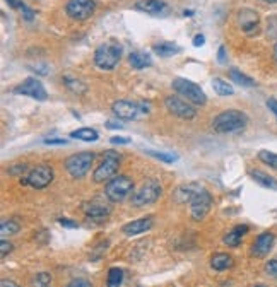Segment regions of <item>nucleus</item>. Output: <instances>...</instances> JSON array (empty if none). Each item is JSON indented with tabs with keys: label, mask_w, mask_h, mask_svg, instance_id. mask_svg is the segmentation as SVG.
<instances>
[{
	"label": "nucleus",
	"mask_w": 277,
	"mask_h": 287,
	"mask_svg": "<svg viewBox=\"0 0 277 287\" xmlns=\"http://www.w3.org/2000/svg\"><path fill=\"white\" fill-rule=\"evenodd\" d=\"M173 200L176 203H188L190 216L197 223L205 219L212 207V195L200 183L180 185L178 188L173 191Z\"/></svg>",
	"instance_id": "obj_1"
},
{
	"label": "nucleus",
	"mask_w": 277,
	"mask_h": 287,
	"mask_svg": "<svg viewBox=\"0 0 277 287\" xmlns=\"http://www.w3.org/2000/svg\"><path fill=\"white\" fill-rule=\"evenodd\" d=\"M248 123V118L243 111L238 110H226L219 113L212 121V130L218 133H235L243 130Z\"/></svg>",
	"instance_id": "obj_2"
},
{
	"label": "nucleus",
	"mask_w": 277,
	"mask_h": 287,
	"mask_svg": "<svg viewBox=\"0 0 277 287\" xmlns=\"http://www.w3.org/2000/svg\"><path fill=\"white\" fill-rule=\"evenodd\" d=\"M122 58V46L116 43H103L96 48L94 53V65L101 70H113Z\"/></svg>",
	"instance_id": "obj_3"
},
{
	"label": "nucleus",
	"mask_w": 277,
	"mask_h": 287,
	"mask_svg": "<svg viewBox=\"0 0 277 287\" xmlns=\"http://www.w3.org/2000/svg\"><path fill=\"white\" fill-rule=\"evenodd\" d=\"M120 158L122 156L115 151H106L103 154L101 164L96 168V171L93 173L94 183H108L110 180H113L115 176H118V168H120Z\"/></svg>",
	"instance_id": "obj_4"
},
{
	"label": "nucleus",
	"mask_w": 277,
	"mask_h": 287,
	"mask_svg": "<svg viewBox=\"0 0 277 287\" xmlns=\"http://www.w3.org/2000/svg\"><path fill=\"white\" fill-rule=\"evenodd\" d=\"M171 88L175 89V93L181 96L183 99H187L188 103L195 104V106H204L207 103V96L204 91L200 89V86H197L195 82L187 81L183 77H176L173 81Z\"/></svg>",
	"instance_id": "obj_5"
},
{
	"label": "nucleus",
	"mask_w": 277,
	"mask_h": 287,
	"mask_svg": "<svg viewBox=\"0 0 277 287\" xmlns=\"http://www.w3.org/2000/svg\"><path fill=\"white\" fill-rule=\"evenodd\" d=\"M161 195H163L161 185H159L156 180H147V181H144V185L132 195V205L133 207L153 205V203H156L159 198H161Z\"/></svg>",
	"instance_id": "obj_6"
},
{
	"label": "nucleus",
	"mask_w": 277,
	"mask_h": 287,
	"mask_svg": "<svg viewBox=\"0 0 277 287\" xmlns=\"http://www.w3.org/2000/svg\"><path fill=\"white\" fill-rule=\"evenodd\" d=\"M133 190V181L128 176L118 175L110 180L105 186V195L110 202H123Z\"/></svg>",
	"instance_id": "obj_7"
},
{
	"label": "nucleus",
	"mask_w": 277,
	"mask_h": 287,
	"mask_svg": "<svg viewBox=\"0 0 277 287\" xmlns=\"http://www.w3.org/2000/svg\"><path fill=\"white\" fill-rule=\"evenodd\" d=\"M111 111L116 118L120 120H138L141 116H144L149 113V106L144 103H135V101H127V99H120L115 101L111 106Z\"/></svg>",
	"instance_id": "obj_8"
},
{
	"label": "nucleus",
	"mask_w": 277,
	"mask_h": 287,
	"mask_svg": "<svg viewBox=\"0 0 277 287\" xmlns=\"http://www.w3.org/2000/svg\"><path fill=\"white\" fill-rule=\"evenodd\" d=\"M93 161H94V154H93V152H88V151L77 152V154H74V156H71V158H67L65 169H67V173L72 178H77V180H81V178H84L91 171Z\"/></svg>",
	"instance_id": "obj_9"
},
{
	"label": "nucleus",
	"mask_w": 277,
	"mask_h": 287,
	"mask_svg": "<svg viewBox=\"0 0 277 287\" xmlns=\"http://www.w3.org/2000/svg\"><path fill=\"white\" fill-rule=\"evenodd\" d=\"M51 181H53V169L50 166H43L41 164V166L33 168L31 171L21 180V183L26 186H31L34 190H43L46 188Z\"/></svg>",
	"instance_id": "obj_10"
},
{
	"label": "nucleus",
	"mask_w": 277,
	"mask_h": 287,
	"mask_svg": "<svg viewBox=\"0 0 277 287\" xmlns=\"http://www.w3.org/2000/svg\"><path fill=\"white\" fill-rule=\"evenodd\" d=\"M164 106L171 115L178 116L181 120H193L197 116V110L193 108V104L188 103L187 99L178 98V96H168L164 99Z\"/></svg>",
	"instance_id": "obj_11"
},
{
	"label": "nucleus",
	"mask_w": 277,
	"mask_h": 287,
	"mask_svg": "<svg viewBox=\"0 0 277 287\" xmlns=\"http://www.w3.org/2000/svg\"><path fill=\"white\" fill-rule=\"evenodd\" d=\"M93 0H68L65 4L67 16L74 21H86L94 14Z\"/></svg>",
	"instance_id": "obj_12"
},
{
	"label": "nucleus",
	"mask_w": 277,
	"mask_h": 287,
	"mask_svg": "<svg viewBox=\"0 0 277 287\" xmlns=\"http://www.w3.org/2000/svg\"><path fill=\"white\" fill-rule=\"evenodd\" d=\"M16 93L23 96H29V98L36 99V101H46V99H48V93H46L45 86L38 79H34V77H28L23 84L17 86Z\"/></svg>",
	"instance_id": "obj_13"
},
{
	"label": "nucleus",
	"mask_w": 277,
	"mask_h": 287,
	"mask_svg": "<svg viewBox=\"0 0 277 287\" xmlns=\"http://www.w3.org/2000/svg\"><path fill=\"white\" fill-rule=\"evenodd\" d=\"M82 210H84V214L91 217V219H105V217L110 216L111 212V207L108 205L105 200L101 198H91L88 202L82 203Z\"/></svg>",
	"instance_id": "obj_14"
},
{
	"label": "nucleus",
	"mask_w": 277,
	"mask_h": 287,
	"mask_svg": "<svg viewBox=\"0 0 277 287\" xmlns=\"http://www.w3.org/2000/svg\"><path fill=\"white\" fill-rule=\"evenodd\" d=\"M238 21H240L241 29L248 34V36H255L258 31H260V17L252 9H243L238 14Z\"/></svg>",
	"instance_id": "obj_15"
},
{
	"label": "nucleus",
	"mask_w": 277,
	"mask_h": 287,
	"mask_svg": "<svg viewBox=\"0 0 277 287\" xmlns=\"http://www.w3.org/2000/svg\"><path fill=\"white\" fill-rule=\"evenodd\" d=\"M274 234L272 233H262L258 234L257 239H255L253 246H252V253L253 256H257V258H263V256H267L270 253L272 246H274Z\"/></svg>",
	"instance_id": "obj_16"
},
{
	"label": "nucleus",
	"mask_w": 277,
	"mask_h": 287,
	"mask_svg": "<svg viewBox=\"0 0 277 287\" xmlns=\"http://www.w3.org/2000/svg\"><path fill=\"white\" fill-rule=\"evenodd\" d=\"M153 226H154L153 217H142V219H135L132 221V223H127L122 228V231L123 234H127V236H137V234L149 231Z\"/></svg>",
	"instance_id": "obj_17"
},
{
	"label": "nucleus",
	"mask_w": 277,
	"mask_h": 287,
	"mask_svg": "<svg viewBox=\"0 0 277 287\" xmlns=\"http://www.w3.org/2000/svg\"><path fill=\"white\" fill-rule=\"evenodd\" d=\"M135 9L151 16H163L168 11V6L163 0H138L135 2Z\"/></svg>",
	"instance_id": "obj_18"
},
{
	"label": "nucleus",
	"mask_w": 277,
	"mask_h": 287,
	"mask_svg": "<svg viewBox=\"0 0 277 287\" xmlns=\"http://www.w3.org/2000/svg\"><path fill=\"white\" fill-rule=\"evenodd\" d=\"M246 233H248V226H246V224L235 226L231 231H228L226 234H224L223 243L226 246H229V248H236L241 243V239H243V236Z\"/></svg>",
	"instance_id": "obj_19"
},
{
	"label": "nucleus",
	"mask_w": 277,
	"mask_h": 287,
	"mask_svg": "<svg viewBox=\"0 0 277 287\" xmlns=\"http://www.w3.org/2000/svg\"><path fill=\"white\" fill-rule=\"evenodd\" d=\"M211 265H212V268H214V270L224 272V270H228V268H231L233 265H235V260H233V256L228 255V253H216L211 258Z\"/></svg>",
	"instance_id": "obj_20"
},
{
	"label": "nucleus",
	"mask_w": 277,
	"mask_h": 287,
	"mask_svg": "<svg viewBox=\"0 0 277 287\" xmlns=\"http://www.w3.org/2000/svg\"><path fill=\"white\" fill-rule=\"evenodd\" d=\"M63 84H65L67 89L72 91L74 94H86V93H88V86H86V82L77 79V77L72 76V74L63 76Z\"/></svg>",
	"instance_id": "obj_21"
},
{
	"label": "nucleus",
	"mask_w": 277,
	"mask_h": 287,
	"mask_svg": "<svg viewBox=\"0 0 277 287\" xmlns=\"http://www.w3.org/2000/svg\"><path fill=\"white\" fill-rule=\"evenodd\" d=\"M250 176H252L260 186H263V188H269V190H275L277 191V180H275V178L265 175V173L258 171V169H252V171H250Z\"/></svg>",
	"instance_id": "obj_22"
},
{
	"label": "nucleus",
	"mask_w": 277,
	"mask_h": 287,
	"mask_svg": "<svg viewBox=\"0 0 277 287\" xmlns=\"http://www.w3.org/2000/svg\"><path fill=\"white\" fill-rule=\"evenodd\" d=\"M128 63L133 68H146L153 65V58H151V55L144 53V51H133L128 56Z\"/></svg>",
	"instance_id": "obj_23"
},
{
	"label": "nucleus",
	"mask_w": 277,
	"mask_h": 287,
	"mask_svg": "<svg viewBox=\"0 0 277 287\" xmlns=\"http://www.w3.org/2000/svg\"><path fill=\"white\" fill-rule=\"evenodd\" d=\"M181 51V48L178 45H173L170 41H163V43H158L154 45V53L159 55V56H173V55H178Z\"/></svg>",
	"instance_id": "obj_24"
},
{
	"label": "nucleus",
	"mask_w": 277,
	"mask_h": 287,
	"mask_svg": "<svg viewBox=\"0 0 277 287\" xmlns=\"http://www.w3.org/2000/svg\"><path fill=\"white\" fill-rule=\"evenodd\" d=\"M71 137L72 138H77V140H84V142H94V140H98V132L94 128H88V127H84V128H77V130H74V132L71 133Z\"/></svg>",
	"instance_id": "obj_25"
},
{
	"label": "nucleus",
	"mask_w": 277,
	"mask_h": 287,
	"mask_svg": "<svg viewBox=\"0 0 277 287\" xmlns=\"http://www.w3.org/2000/svg\"><path fill=\"white\" fill-rule=\"evenodd\" d=\"M229 77H231V81H235L238 86H241V88H253V86L257 84L252 77L245 76V74H241L240 70H236V68L229 70Z\"/></svg>",
	"instance_id": "obj_26"
},
{
	"label": "nucleus",
	"mask_w": 277,
	"mask_h": 287,
	"mask_svg": "<svg viewBox=\"0 0 277 287\" xmlns=\"http://www.w3.org/2000/svg\"><path fill=\"white\" fill-rule=\"evenodd\" d=\"M21 231V226L19 223H16V221L9 219V221H2V224H0V236H2L4 239H6L7 236H14V234H17Z\"/></svg>",
	"instance_id": "obj_27"
},
{
	"label": "nucleus",
	"mask_w": 277,
	"mask_h": 287,
	"mask_svg": "<svg viewBox=\"0 0 277 287\" xmlns=\"http://www.w3.org/2000/svg\"><path fill=\"white\" fill-rule=\"evenodd\" d=\"M123 284V270L118 267L110 268L108 272V279H106V287H122Z\"/></svg>",
	"instance_id": "obj_28"
},
{
	"label": "nucleus",
	"mask_w": 277,
	"mask_h": 287,
	"mask_svg": "<svg viewBox=\"0 0 277 287\" xmlns=\"http://www.w3.org/2000/svg\"><path fill=\"white\" fill-rule=\"evenodd\" d=\"M212 88H214V91L219 96H233V94H235L233 86L228 84V82L223 81V79H214V81H212Z\"/></svg>",
	"instance_id": "obj_29"
},
{
	"label": "nucleus",
	"mask_w": 277,
	"mask_h": 287,
	"mask_svg": "<svg viewBox=\"0 0 277 287\" xmlns=\"http://www.w3.org/2000/svg\"><path fill=\"white\" fill-rule=\"evenodd\" d=\"M144 152L147 156H151V158L163 161V163H176V161H178V156L171 154V152H158V151H151V149H144Z\"/></svg>",
	"instance_id": "obj_30"
},
{
	"label": "nucleus",
	"mask_w": 277,
	"mask_h": 287,
	"mask_svg": "<svg viewBox=\"0 0 277 287\" xmlns=\"http://www.w3.org/2000/svg\"><path fill=\"white\" fill-rule=\"evenodd\" d=\"M258 159H260L263 164L270 166L272 169H277V154H275V152H270V151L263 149V151L258 152Z\"/></svg>",
	"instance_id": "obj_31"
},
{
	"label": "nucleus",
	"mask_w": 277,
	"mask_h": 287,
	"mask_svg": "<svg viewBox=\"0 0 277 287\" xmlns=\"http://www.w3.org/2000/svg\"><path fill=\"white\" fill-rule=\"evenodd\" d=\"M50 282H51V275L48 272H41L34 277V285L36 287H46L50 285Z\"/></svg>",
	"instance_id": "obj_32"
},
{
	"label": "nucleus",
	"mask_w": 277,
	"mask_h": 287,
	"mask_svg": "<svg viewBox=\"0 0 277 287\" xmlns=\"http://www.w3.org/2000/svg\"><path fill=\"white\" fill-rule=\"evenodd\" d=\"M12 251V245L7 241V239H0V256L6 258V256Z\"/></svg>",
	"instance_id": "obj_33"
},
{
	"label": "nucleus",
	"mask_w": 277,
	"mask_h": 287,
	"mask_svg": "<svg viewBox=\"0 0 277 287\" xmlns=\"http://www.w3.org/2000/svg\"><path fill=\"white\" fill-rule=\"evenodd\" d=\"M265 272L269 273L270 277H274V279H277V260H270V262H267V265H265Z\"/></svg>",
	"instance_id": "obj_34"
},
{
	"label": "nucleus",
	"mask_w": 277,
	"mask_h": 287,
	"mask_svg": "<svg viewBox=\"0 0 277 287\" xmlns=\"http://www.w3.org/2000/svg\"><path fill=\"white\" fill-rule=\"evenodd\" d=\"M267 34L270 38H277V17H270L269 19V29H267Z\"/></svg>",
	"instance_id": "obj_35"
},
{
	"label": "nucleus",
	"mask_w": 277,
	"mask_h": 287,
	"mask_svg": "<svg viewBox=\"0 0 277 287\" xmlns=\"http://www.w3.org/2000/svg\"><path fill=\"white\" fill-rule=\"evenodd\" d=\"M65 287H93V285H91V282L86 279H72Z\"/></svg>",
	"instance_id": "obj_36"
},
{
	"label": "nucleus",
	"mask_w": 277,
	"mask_h": 287,
	"mask_svg": "<svg viewBox=\"0 0 277 287\" xmlns=\"http://www.w3.org/2000/svg\"><path fill=\"white\" fill-rule=\"evenodd\" d=\"M111 144H115V146H127V144H130V138L128 137H120V135H115L110 138Z\"/></svg>",
	"instance_id": "obj_37"
},
{
	"label": "nucleus",
	"mask_w": 277,
	"mask_h": 287,
	"mask_svg": "<svg viewBox=\"0 0 277 287\" xmlns=\"http://www.w3.org/2000/svg\"><path fill=\"white\" fill-rule=\"evenodd\" d=\"M21 12L24 14V19L28 21V23H31V21L34 19V12L28 6H26V4H23V7H21Z\"/></svg>",
	"instance_id": "obj_38"
},
{
	"label": "nucleus",
	"mask_w": 277,
	"mask_h": 287,
	"mask_svg": "<svg viewBox=\"0 0 277 287\" xmlns=\"http://www.w3.org/2000/svg\"><path fill=\"white\" fill-rule=\"evenodd\" d=\"M26 169H28V166H26V164H17V166H11L7 169L9 173H11V175H21V173H24Z\"/></svg>",
	"instance_id": "obj_39"
},
{
	"label": "nucleus",
	"mask_w": 277,
	"mask_h": 287,
	"mask_svg": "<svg viewBox=\"0 0 277 287\" xmlns=\"http://www.w3.org/2000/svg\"><path fill=\"white\" fill-rule=\"evenodd\" d=\"M46 146H65V144H68L65 138H46L45 140Z\"/></svg>",
	"instance_id": "obj_40"
},
{
	"label": "nucleus",
	"mask_w": 277,
	"mask_h": 287,
	"mask_svg": "<svg viewBox=\"0 0 277 287\" xmlns=\"http://www.w3.org/2000/svg\"><path fill=\"white\" fill-rule=\"evenodd\" d=\"M58 223L62 224V226H65V228H72V229H76V228H77V223H76V221L65 219V217H62V219H58Z\"/></svg>",
	"instance_id": "obj_41"
},
{
	"label": "nucleus",
	"mask_w": 277,
	"mask_h": 287,
	"mask_svg": "<svg viewBox=\"0 0 277 287\" xmlns=\"http://www.w3.org/2000/svg\"><path fill=\"white\" fill-rule=\"evenodd\" d=\"M218 62L219 63H226V48L221 46L219 51H218Z\"/></svg>",
	"instance_id": "obj_42"
},
{
	"label": "nucleus",
	"mask_w": 277,
	"mask_h": 287,
	"mask_svg": "<svg viewBox=\"0 0 277 287\" xmlns=\"http://www.w3.org/2000/svg\"><path fill=\"white\" fill-rule=\"evenodd\" d=\"M267 106H269V110L274 113L275 115V118H277V99H274V98H270L269 101H267Z\"/></svg>",
	"instance_id": "obj_43"
},
{
	"label": "nucleus",
	"mask_w": 277,
	"mask_h": 287,
	"mask_svg": "<svg viewBox=\"0 0 277 287\" xmlns=\"http://www.w3.org/2000/svg\"><path fill=\"white\" fill-rule=\"evenodd\" d=\"M105 125H106V128H122V123H120L118 120H116V121H113V120H108Z\"/></svg>",
	"instance_id": "obj_44"
},
{
	"label": "nucleus",
	"mask_w": 277,
	"mask_h": 287,
	"mask_svg": "<svg viewBox=\"0 0 277 287\" xmlns=\"http://www.w3.org/2000/svg\"><path fill=\"white\" fill-rule=\"evenodd\" d=\"M205 43V38H204V34H197L195 38H193V45L195 46H202Z\"/></svg>",
	"instance_id": "obj_45"
},
{
	"label": "nucleus",
	"mask_w": 277,
	"mask_h": 287,
	"mask_svg": "<svg viewBox=\"0 0 277 287\" xmlns=\"http://www.w3.org/2000/svg\"><path fill=\"white\" fill-rule=\"evenodd\" d=\"M0 287H19L14 280H9V279H2L0 280Z\"/></svg>",
	"instance_id": "obj_46"
},
{
	"label": "nucleus",
	"mask_w": 277,
	"mask_h": 287,
	"mask_svg": "<svg viewBox=\"0 0 277 287\" xmlns=\"http://www.w3.org/2000/svg\"><path fill=\"white\" fill-rule=\"evenodd\" d=\"M7 2H9V6H12V7H16V9L23 7V2H21V0H7Z\"/></svg>",
	"instance_id": "obj_47"
},
{
	"label": "nucleus",
	"mask_w": 277,
	"mask_h": 287,
	"mask_svg": "<svg viewBox=\"0 0 277 287\" xmlns=\"http://www.w3.org/2000/svg\"><path fill=\"white\" fill-rule=\"evenodd\" d=\"M274 60H275V63H277V43L274 45Z\"/></svg>",
	"instance_id": "obj_48"
},
{
	"label": "nucleus",
	"mask_w": 277,
	"mask_h": 287,
	"mask_svg": "<svg viewBox=\"0 0 277 287\" xmlns=\"http://www.w3.org/2000/svg\"><path fill=\"white\" fill-rule=\"evenodd\" d=\"M262 2H267V4H277V0H262Z\"/></svg>",
	"instance_id": "obj_49"
},
{
	"label": "nucleus",
	"mask_w": 277,
	"mask_h": 287,
	"mask_svg": "<svg viewBox=\"0 0 277 287\" xmlns=\"http://www.w3.org/2000/svg\"><path fill=\"white\" fill-rule=\"evenodd\" d=\"M255 287H265V285H255Z\"/></svg>",
	"instance_id": "obj_50"
},
{
	"label": "nucleus",
	"mask_w": 277,
	"mask_h": 287,
	"mask_svg": "<svg viewBox=\"0 0 277 287\" xmlns=\"http://www.w3.org/2000/svg\"><path fill=\"white\" fill-rule=\"evenodd\" d=\"M46 287H50V285H46Z\"/></svg>",
	"instance_id": "obj_51"
}]
</instances>
